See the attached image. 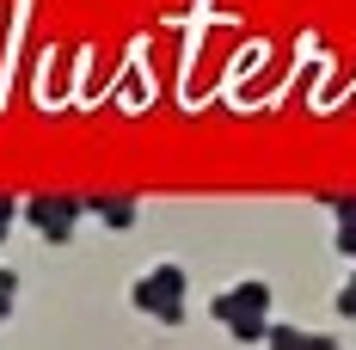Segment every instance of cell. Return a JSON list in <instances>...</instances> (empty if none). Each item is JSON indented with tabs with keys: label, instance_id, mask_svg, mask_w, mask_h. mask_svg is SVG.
I'll return each instance as SVG.
<instances>
[{
	"label": "cell",
	"instance_id": "cell-6",
	"mask_svg": "<svg viewBox=\"0 0 356 350\" xmlns=\"http://www.w3.org/2000/svg\"><path fill=\"white\" fill-rule=\"evenodd\" d=\"M338 246H344V252L356 258V228H344V234H338Z\"/></svg>",
	"mask_w": 356,
	"mask_h": 350
},
{
	"label": "cell",
	"instance_id": "cell-2",
	"mask_svg": "<svg viewBox=\"0 0 356 350\" xmlns=\"http://www.w3.org/2000/svg\"><path fill=\"white\" fill-rule=\"evenodd\" d=\"M80 209H86V197H31L25 203V221L43 228L49 240H68V228L80 221Z\"/></svg>",
	"mask_w": 356,
	"mask_h": 350
},
{
	"label": "cell",
	"instance_id": "cell-5",
	"mask_svg": "<svg viewBox=\"0 0 356 350\" xmlns=\"http://www.w3.org/2000/svg\"><path fill=\"white\" fill-rule=\"evenodd\" d=\"M338 314H350V319H356V277L344 283V295H338Z\"/></svg>",
	"mask_w": 356,
	"mask_h": 350
},
{
	"label": "cell",
	"instance_id": "cell-3",
	"mask_svg": "<svg viewBox=\"0 0 356 350\" xmlns=\"http://www.w3.org/2000/svg\"><path fill=\"white\" fill-rule=\"evenodd\" d=\"M86 209L105 228H136V197H86Z\"/></svg>",
	"mask_w": 356,
	"mask_h": 350
},
{
	"label": "cell",
	"instance_id": "cell-1",
	"mask_svg": "<svg viewBox=\"0 0 356 350\" xmlns=\"http://www.w3.org/2000/svg\"><path fill=\"white\" fill-rule=\"evenodd\" d=\"M129 295H136V308L160 314L166 326H178V319H184V301H178V295H184V271H178V264H160V271H147V277L136 283Z\"/></svg>",
	"mask_w": 356,
	"mask_h": 350
},
{
	"label": "cell",
	"instance_id": "cell-4",
	"mask_svg": "<svg viewBox=\"0 0 356 350\" xmlns=\"http://www.w3.org/2000/svg\"><path fill=\"white\" fill-rule=\"evenodd\" d=\"M332 209H338V221H344V228H356V197H332Z\"/></svg>",
	"mask_w": 356,
	"mask_h": 350
}]
</instances>
